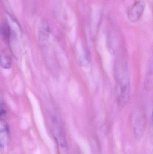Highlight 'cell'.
Masks as SVG:
<instances>
[{"label":"cell","instance_id":"cell-1","mask_svg":"<svg viewBox=\"0 0 153 154\" xmlns=\"http://www.w3.org/2000/svg\"><path fill=\"white\" fill-rule=\"evenodd\" d=\"M117 69V79L119 83L117 101L119 106L123 107L128 103L130 97V87L127 66L125 62Z\"/></svg>","mask_w":153,"mask_h":154},{"label":"cell","instance_id":"cell-2","mask_svg":"<svg viewBox=\"0 0 153 154\" xmlns=\"http://www.w3.org/2000/svg\"><path fill=\"white\" fill-rule=\"evenodd\" d=\"M52 127L53 134L58 145L59 154H68L67 143L63 128L54 119Z\"/></svg>","mask_w":153,"mask_h":154},{"label":"cell","instance_id":"cell-3","mask_svg":"<svg viewBox=\"0 0 153 154\" xmlns=\"http://www.w3.org/2000/svg\"><path fill=\"white\" fill-rule=\"evenodd\" d=\"M146 127V119L144 114L142 112L137 113L134 119V132L136 139L140 140L144 134Z\"/></svg>","mask_w":153,"mask_h":154},{"label":"cell","instance_id":"cell-4","mask_svg":"<svg viewBox=\"0 0 153 154\" xmlns=\"http://www.w3.org/2000/svg\"><path fill=\"white\" fill-rule=\"evenodd\" d=\"M145 8V2L143 0L135 3L127 12L128 17L133 23L138 21L143 16Z\"/></svg>","mask_w":153,"mask_h":154},{"label":"cell","instance_id":"cell-5","mask_svg":"<svg viewBox=\"0 0 153 154\" xmlns=\"http://www.w3.org/2000/svg\"><path fill=\"white\" fill-rule=\"evenodd\" d=\"M145 89L150 91L153 88V56L150 58L144 81Z\"/></svg>","mask_w":153,"mask_h":154},{"label":"cell","instance_id":"cell-6","mask_svg":"<svg viewBox=\"0 0 153 154\" xmlns=\"http://www.w3.org/2000/svg\"><path fill=\"white\" fill-rule=\"evenodd\" d=\"M9 138V129L7 124L1 120L0 123V143L1 147H4L8 143Z\"/></svg>","mask_w":153,"mask_h":154},{"label":"cell","instance_id":"cell-7","mask_svg":"<svg viewBox=\"0 0 153 154\" xmlns=\"http://www.w3.org/2000/svg\"><path fill=\"white\" fill-rule=\"evenodd\" d=\"M11 65V60L8 55L4 52H1V65L4 69H9Z\"/></svg>","mask_w":153,"mask_h":154},{"label":"cell","instance_id":"cell-8","mask_svg":"<svg viewBox=\"0 0 153 154\" xmlns=\"http://www.w3.org/2000/svg\"><path fill=\"white\" fill-rule=\"evenodd\" d=\"M1 33L4 39H9L11 34L10 28L8 23L4 22L1 26Z\"/></svg>","mask_w":153,"mask_h":154},{"label":"cell","instance_id":"cell-9","mask_svg":"<svg viewBox=\"0 0 153 154\" xmlns=\"http://www.w3.org/2000/svg\"><path fill=\"white\" fill-rule=\"evenodd\" d=\"M150 139L151 143L153 144V108L150 124Z\"/></svg>","mask_w":153,"mask_h":154},{"label":"cell","instance_id":"cell-10","mask_svg":"<svg viewBox=\"0 0 153 154\" xmlns=\"http://www.w3.org/2000/svg\"><path fill=\"white\" fill-rule=\"evenodd\" d=\"M6 115V109L4 106L1 103V119H2Z\"/></svg>","mask_w":153,"mask_h":154},{"label":"cell","instance_id":"cell-11","mask_svg":"<svg viewBox=\"0 0 153 154\" xmlns=\"http://www.w3.org/2000/svg\"><path fill=\"white\" fill-rule=\"evenodd\" d=\"M74 154H80V153L78 150H75V151Z\"/></svg>","mask_w":153,"mask_h":154}]
</instances>
